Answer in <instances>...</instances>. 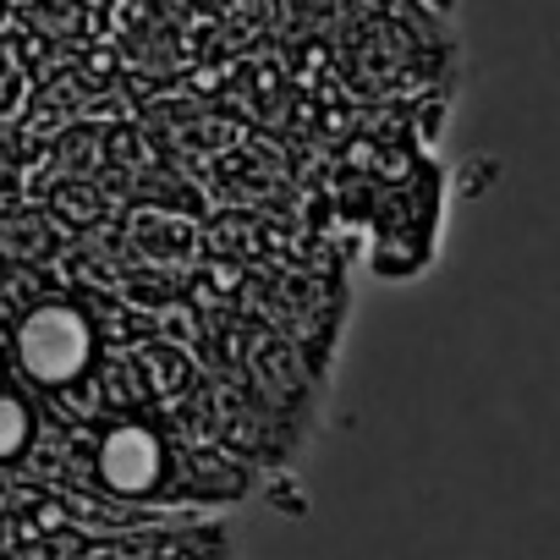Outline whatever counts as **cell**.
<instances>
[{"mask_svg": "<svg viewBox=\"0 0 560 560\" xmlns=\"http://www.w3.org/2000/svg\"><path fill=\"white\" fill-rule=\"evenodd\" d=\"M7 347H12V374L28 380L50 412H61L72 429L83 423H100L89 401H105V330H100V314L94 303L83 298V287H50L7 314Z\"/></svg>", "mask_w": 560, "mask_h": 560, "instance_id": "cell-1", "label": "cell"}, {"mask_svg": "<svg viewBox=\"0 0 560 560\" xmlns=\"http://www.w3.org/2000/svg\"><path fill=\"white\" fill-rule=\"evenodd\" d=\"M182 440H171L154 418L143 412H121V418H100L89 429V483L94 494H110L132 511L143 505H165L182 500Z\"/></svg>", "mask_w": 560, "mask_h": 560, "instance_id": "cell-2", "label": "cell"}, {"mask_svg": "<svg viewBox=\"0 0 560 560\" xmlns=\"http://www.w3.org/2000/svg\"><path fill=\"white\" fill-rule=\"evenodd\" d=\"M72 236L78 231L50 203H23V198L7 203V231H0V242H7V264L12 269H50V264H61Z\"/></svg>", "mask_w": 560, "mask_h": 560, "instance_id": "cell-3", "label": "cell"}, {"mask_svg": "<svg viewBox=\"0 0 560 560\" xmlns=\"http://www.w3.org/2000/svg\"><path fill=\"white\" fill-rule=\"evenodd\" d=\"M127 253L154 269H176V264H192L198 231L187 220H176V209H165V203H138L127 214Z\"/></svg>", "mask_w": 560, "mask_h": 560, "instance_id": "cell-4", "label": "cell"}, {"mask_svg": "<svg viewBox=\"0 0 560 560\" xmlns=\"http://www.w3.org/2000/svg\"><path fill=\"white\" fill-rule=\"evenodd\" d=\"M45 429H50V401L12 374V390H7V467L23 472L34 462V451H45Z\"/></svg>", "mask_w": 560, "mask_h": 560, "instance_id": "cell-5", "label": "cell"}, {"mask_svg": "<svg viewBox=\"0 0 560 560\" xmlns=\"http://www.w3.org/2000/svg\"><path fill=\"white\" fill-rule=\"evenodd\" d=\"M440 7H445V0H440Z\"/></svg>", "mask_w": 560, "mask_h": 560, "instance_id": "cell-6", "label": "cell"}]
</instances>
